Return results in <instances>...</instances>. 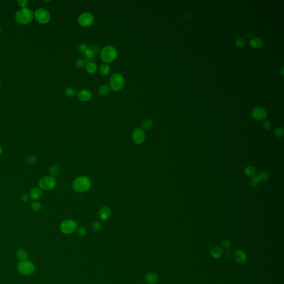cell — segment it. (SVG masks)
I'll return each mask as SVG.
<instances>
[{
	"mask_svg": "<svg viewBox=\"0 0 284 284\" xmlns=\"http://www.w3.org/2000/svg\"><path fill=\"white\" fill-rule=\"evenodd\" d=\"M132 139L136 144H142L145 139V132L144 130L142 128H136L132 133Z\"/></svg>",
	"mask_w": 284,
	"mask_h": 284,
	"instance_id": "30bf717a",
	"label": "cell"
},
{
	"mask_svg": "<svg viewBox=\"0 0 284 284\" xmlns=\"http://www.w3.org/2000/svg\"><path fill=\"white\" fill-rule=\"evenodd\" d=\"M92 96V93L87 89L82 90L78 94V99L82 102L88 101L91 99Z\"/></svg>",
	"mask_w": 284,
	"mask_h": 284,
	"instance_id": "4fadbf2b",
	"label": "cell"
},
{
	"mask_svg": "<svg viewBox=\"0 0 284 284\" xmlns=\"http://www.w3.org/2000/svg\"><path fill=\"white\" fill-rule=\"evenodd\" d=\"M87 48H88L87 45L86 44L83 43V44H81V45L79 46V50L81 52V53H84V52L86 50Z\"/></svg>",
	"mask_w": 284,
	"mask_h": 284,
	"instance_id": "f35d334b",
	"label": "cell"
},
{
	"mask_svg": "<svg viewBox=\"0 0 284 284\" xmlns=\"http://www.w3.org/2000/svg\"><path fill=\"white\" fill-rule=\"evenodd\" d=\"M235 44L237 45V47H242L244 46H245V44H246V42H245V39H243L242 38H240V39H238L236 40V42H235Z\"/></svg>",
	"mask_w": 284,
	"mask_h": 284,
	"instance_id": "d6a6232c",
	"label": "cell"
},
{
	"mask_svg": "<svg viewBox=\"0 0 284 284\" xmlns=\"http://www.w3.org/2000/svg\"><path fill=\"white\" fill-rule=\"evenodd\" d=\"M29 199H30V197L28 195H23L21 197V201H22L23 202H24V203L28 202V201H29Z\"/></svg>",
	"mask_w": 284,
	"mask_h": 284,
	"instance_id": "60d3db41",
	"label": "cell"
},
{
	"mask_svg": "<svg viewBox=\"0 0 284 284\" xmlns=\"http://www.w3.org/2000/svg\"><path fill=\"white\" fill-rule=\"evenodd\" d=\"M18 270L20 273L24 275H30L34 273V265L29 261H22L20 262L17 266Z\"/></svg>",
	"mask_w": 284,
	"mask_h": 284,
	"instance_id": "52a82bcc",
	"label": "cell"
},
{
	"mask_svg": "<svg viewBox=\"0 0 284 284\" xmlns=\"http://www.w3.org/2000/svg\"><path fill=\"white\" fill-rule=\"evenodd\" d=\"M64 93L68 97H73L75 94V89L71 87L67 88L64 91Z\"/></svg>",
	"mask_w": 284,
	"mask_h": 284,
	"instance_id": "83f0119b",
	"label": "cell"
},
{
	"mask_svg": "<svg viewBox=\"0 0 284 284\" xmlns=\"http://www.w3.org/2000/svg\"><path fill=\"white\" fill-rule=\"evenodd\" d=\"M42 204L39 201L34 202L31 205V208L34 212H39L42 209Z\"/></svg>",
	"mask_w": 284,
	"mask_h": 284,
	"instance_id": "f1b7e54d",
	"label": "cell"
},
{
	"mask_svg": "<svg viewBox=\"0 0 284 284\" xmlns=\"http://www.w3.org/2000/svg\"><path fill=\"white\" fill-rule=\"evenodd\" d=\"M258 176L260 181H266L267 179L269 178V175L266 172H262L261 173H259L258 175Z\"/></svg>",
	"mask_w": 284,
	"mask_h": 284,
	"instance_id": "4316f807",
	"label": "cell"
},
{
	"mask_svg": "<svg viewBox=\"0 0 284 284\" xmlns=\"http://www.w3.org/2000/svg\"><path fill=\"white\" fill-rule=\"evenodd\" d=\"M78 22L83 27H89L94 22V17L89 12H84L78 17Z\"/></svg>",
	"mask_w": 284,
	"mask_h": 284,
	"instance_id": "9c48e42d",
	"label": "cell"
},
{
	"mask_svg": "<svg viewBox=\"0 0 284 284\" xmlns=\"http://www.w3.org/2000/svg\"><path fill=\"white\" fill-rule=\"evenodd\" d=\"M34 18V14L28 8H23L16 13L15 18L17 22L25 25L31 22Z\"/></svg>",
	"mask_w": 284,
	"mask_h": 284,
	"instance_id": "7a4b0ae2",
	"label": "cell"
},
{
	"mask_svg": "<svg viewBox=\"0 0 284 284\" xmlns=\"http://www.w3.org/2000/svg\"><path fill=\"white\" fill-rule=\"evenodd\" d=\"M244 173H245V175L247 176L252 178H253L254 176H255L256 170L253 167L248 166V167L245 168Z\"/></svg>",
	"mask_w": 284,
	"mask_h": 284,
	"instance_id": "ffe728a7",
	"label": "cell"
},
{
	"mask_svg": "<svg viewBox=\"0 0 284 284\" xmlns=\"http://www.w3.org/2000/svg\"><path fill=\"white\" fill-rule=\"evenodd\" d=\"M0 35H1V29H0Z\"/></svg>",
	"mask_w": 284,
	"mask_h": 284,
	"instance_id": "7bdbcfd3",
	"label": "cell"
},
{
	"mask_svg": "<svg viewBox=\"0 0 284 284\" xmlns=\"http://www.w3.org/2000/svg\"><path fill=\"white\" fill-rule=\"evenodd\" d=\"M262 125H263V127H264L265 129H269L271 127V123H270L269 121H267V120H265V121H264V122H263Z\"/></svg>",
	"mask_w": 284,
	"mask_h": 284,
	"instance_id": "ab89813d",
	"label": "cell"
},
{
	"mask_svg": "<svg viewBox=\"0 0 284 284\" xmlns=\"http://www.w3.org/2000/svg\"><path fill=\"white\" fill-rule=\"evenodd\" d=\"M42 190L39 188H34L30 191V197L33 200H38L42 197Z\"/></svg>",
	"mask_w": 284,
	"mask_h": 284,
	"instance_id": "9a60e30c",
	"label": "cell"
},
{
	"mask_svg": "<svg viewBox=\"0 0 284 284\" xmlns=\"http://www.w3.org/2000/svg\"><path fill=\"white\" fill-rule=\"evenodd\" d=\"M84 56L86 57L87 59H93L94 57V55H95V53H94L93 51L92 50V49H91V48H88L84 52Z\"/></svg>",
	"mask_w": 284,
	"mask_h": 284,
	"instance_id": "484cf974",
	"label": "cell"
},
{
	"mask_svg": "<svg viewBox=\"0 0 284 284\" xmlns=\"http://www.w3.org/2000/svg\"><path fill=\"white\" fill-rule=\"evenodd\" d=\"M153 121L151 120H146L142 123V128L144 130L150 129L153 125Z\"/></svg>",
	"mask_w": 284,
	"mask_h": 284,
	"instance_id": "d4e9b609",
	"label": "cell"
},
{
	"mask_svg": "<svg viewBox=\"0 0 284 284\" xmlns=\"http://www.w3.org/2000/svg\"><path fill=\"white\" fill-rule=\"evenodd\" d=\"M91 228L94 231H98L101 228L100 223L99 221H95L92 223Z\"/></svg>",
	"mask_w": 284,
	"mask_h": 284,
	"instance_id": "4dcf8cb0",
	"label": "cell"
},
{
	"mask_svg": "<svg viewBox=\"0 0 284 284\" xmlns=\"http://www.w3.org/2000/svg\"><path fill=\"white\" fill-rule=\"evenodd\" d=\"M1 153H2V148H1V147L0 145V155L1 154Z\"/></svg>",
	"mask_w": 284,
	"mask_h": 284,
	"instance_id": "b9f144b4",
	"label": "cell"
},
{
	"mask_svg": "<svg viewBox=\"0 0 284 284\" xmlns=\"http://www.w3.org/2000/svg\"><path fill=\"white\" fill-rule=\"evenodd\" d=\"M39 184L41 189L50 191L56 187V181L52 176H46L40 179Z\"/></svg>",
	"mask_w": 284,
	"mask_h": 284,
	"instance_id": "5b68a950",
	"label": "cell"
},
{
	"mask_svg": "<svg viewBox=\"0 0 284 284\" xmlns=\"http://www.w3.org/2000/svg\"><path fill=\"white\" fill-rule=\"evenodd\" d=\"M124 84V78L119 73H116L112 75L109 81V85L112 90L119 91L122 89Z\"/></svg>",
	"mask_w": 284,
	"mask_h": 284,
	"instance_id": "277c9868",
	"label": "cell"
},
{
	"mask_svg": "<svg viewBox=\"0 0 284 284\" xmlns=\"http://www.w3.org/2000/svg\"><path fill=\"white\" fill-rule=\"evenodd\" d=\"M259 181H259V179L258 176H254L253 178H252V179L251 181V186L252 187H257Z\"/></svg>",
	"mask_w": 284,
	"mask_h": 284,
	"instance_id": "1f68e13d",
	"label": "cell"
},
{
	"mask_svg": "<svg viewBox=\"0 0 284 284\" xmlns=\"http://www.w3.org/2000/svg\"><path fill=\"white\" fill-rule=\"evenodd\" d=\"M91 187V181L88 177L85 176H79L73 182V189L77 192H85L88 190Z\"/></svg>",
	"mask_w": 284,
	"mask_h": 284,
	"instance_id": "6da1fadb",
	"label": "cell"
},
{
	"mask_svg": "<svg viewBox=\"0 0 284 284\" xmlns=\"http://www.w3.org/2000/svg\"><path fill=\"white\" fill-rule=\"evenodd\" d=\"M234 258L235 261L240 264L245 263L246 261V255L241 250H237L235 252Z\"/></svg>",
	"mask_w": 284,
	"mask_h": 284,
	"instance_id": "7c38bea8",
	"label": "cell"
},
{
	"mask_svg": "<svg viewBox=\"0 0 284 284\" xmlns=\"http://www.w3.org/2000/svg\"><path fill=\"white\" fill-rule=\"evenodd\" d=\"M60 229L64 234H71L77 229V224L74 220H65L62 223Z\"/></svg>",
	"mask_w": 284,
	"mask_h": 284,
	"instance_id": "ba28073f",
	"label": "cell"
},
{
	"mask_svg": "<svg viewBox=\"0 0 284 284\" xmlns=\"http://www.w3.org/2000/svg\"><path fill=\"white\" fill-rule=\"evenodd\" d=\"M145 280L148 284H154L158 280V276L155 273H149L145 276Z\"/></svg>",
	"mask_w": 284,
	"mask_h": 284,
	"instance_id": "2e32d148",
	"label": "cell"
},
{
	"mask_svg": "<svg viewBox=\"0 0 284 284\" xmlns=\"http://www.w3.org/2000/svg\"><path fill=\"white\" fill-rule=\"evenodd\" d=\"M109 92H110L109 87L107 85H105V84L101 86L98 89L99 94L102 95H108Z\"/></svg>",
	"mask_w": 284,
	"mask_h": 284,
	"instance_id": "603a6c76",
	"label": "cell"
},
{
	"mask_svg": "<svg viewBox=\"0 0 284 284\" xmlns=\"http://www.w3.org/2000/svg\"><path fill=\"white\" fill-rule=\"evenodd\" d=\"M267 116V112L264 109L258 107L254 109L252 111V116L258 120H264Z\"/></svg>",
	"mask_w": 284,
	"mask_h": 284,
	"instance_id": "8fae6325",
	"label": "cell"
},
{
	"mask_svg": "<svg viewBox=\"0 0 284 284\" xmlns=\"http://www.w3.org/2000/svg\"><path fill=\"white\" fill-rule=\"evenodd\" d=\"M50 173L51 176L53 177L57 176L59 175V173H60V168L57 165H53L51 168L50 169Z\"/></svg>",
	"mask_w": 284,
	"mask_h": 284,
	"instance_id": "cb8c5ba5",
	"label": "cell"
},
{
	"mask_svg": "<svg viewBox=\"0 0 284 284\" xmlns=\"http://www.w3.org/2000/svg\"><path fill=\"white\" fill-rule=\"evenodd\" d=\"M27 161L28 163H30V164H34V163H36L37 159L35 156H28V158H27Z\"/></svg>",
	"mask_w": 284,
	"mask_h": 284,
	"instance_id": "74e56055",
	"label": "cell"
},
{
	"mask_svg": "<svg viewBox=\"0 0 284 284\" xmlns=\"http://www.w3.org/2000/svg\"><path fill=\"white\" fill-rule=\"evenodd\" d=\"M0 86H1V82H0Z\"/></svg>",
	"mask_w": 284,
	"mask_h": 284,
	"instance_id": "ee69618b",
	"label": "cell"
},
{
	"mask_svg": "<svg viewBox=\"0 0 284 284\" xmlns=\"http://www.w3.org/2000/svg\"><path fill=\"white\" fill-rule=\"evenodd\" d=\"M77 232H78V234L80 236L83 237V236H85L86 235L87 230L85 228L81 226V227L78 228V229H77Z\"/></svg>",
	"mask_w": 284,
	"mask_h": 284,
	"instance_id": "836d02e7",
	"label": "cell"
},
{
	"mask_svg": "<svg viewBox=\"0 0 284 284\" xmlns=\"http://www.w3.org/2000/svg\"><path fill=\"white\" fill-rule=\"evenodd\" d=\"M117 51L115 48L108 46L103 48L100 52V58L106 63H111L117 58Z\"/></svg>",
	"mask_w": 284,
	"mask_h": 284,
	"instance_id": "3957f363",
	"label": "cell"
},
{
	"mask_svg": "<svg viewBox=\"0 0 284 284\" xmlns=\"http://www.w3.org/2000/svg\"><path fill=\"white\" fill-rule=\"evenodd\" d=\"M223 248L225 249H228L231 246V242L228 240H224L222 243Z\"/></svg>",
	"mask_w": 284,
	"mask_h": 284,
	"instance_id": "d590c367",
	"label": "cell"
},
{
	"mask_svg": "<svg viewBox=\"0 0 284 284\" xmlns=\"http://www.w3.org/2000/svg\"><path fill=\"white\" fill-rule=\"evenodd\" d=\"M86 69L87 72L93 75L96 72L97 70V66L95 63L91 61L88 62L86 64Z\"/></svg>",
	"mask_w": 284,
	"mask_h": 284,
	"instance_id": "ac0fdd59",
	"label": "cell"
},
{
	"mask_svg": "<svg viewBox=\"0 0 284 284\" xmlns=\"http://www.w3.org/2000/svg\"><path fill=\"white\" fill-rule=\"evenodd\" d=\"M275 134L276 136H278V137L282 136L283 134H284V129H283V128H277L275 131Z\"/></svg>",
	"mask_w": 284,
	"mask_h": 284,
	"instance_id": "e575fe53",
	"label": "cell"
},
{
	"mask_svg": "<svg viewBox=\"0 0 284 284\" xmlns=\"http://www.w3.org/2000/svg\"><path fill=\"white\" fill-rule=\"evenodd\" d=\"M17 3H18L20 6H21L23 9V8H26V6L28 5V1H26V0H20L17 1Z\"/></svg>",
	"mask_w": 284,
	"mask_h": 284,
	"instance_id": "8d00e7d4",
	"label": "cell"
},
{
	"mask_svg": "<svg viewBox=\"0 0 284 284\" xmlns=\"http://www.w3.org/2000/svg\"><path fill=\"white\" fill-rule=\"evenodd\" d=\"M34 17L37 21L41 24L47 23L51 19L50 13L46 9H38L34 13Z\"/></svg>",
	"mask_w": 284,
	"mask_h": 284,
	"instance_id": "8992f818",
	"label": "cell"
},
{
	"mask_svg": "<svg viewBox=\"0 0 284 284\" xmlns=\"http://www.w3.org/2000/svg\"><path fill=\"white\" fill-rule=\"evenodd\" d=\"M262 39L258 37H255L251 40L250 46L255 49H258L262 47Z\"/></svg>",
	"mask_w": 284,
	"mask_h": 284,
	"instance_id": "d6986e66",
	"label": "cell"
},
{
	"mask_svg": "<svg viewBox=\"0 0 284 284\" xmlns=\"http://www.w3.org/2000/svg\"><path fill=\"white\" fill-rule=\"evenodd\" d=\"M110 67L108 64H103L99 68V73L102 75H107L110 72Z\"/></svg>",
	"mask_w": 284,
	"mask_h": 284,
	"instance_id": "44dd1931",
	"label": "cell"
},
{
	"mask_svg": "<svg viewBox=\"0 0 284 284\" xmlns=\"http://www.w3.org/2000/svg\"><path fill=\"white\" fill-rule=\"evenodd\" d=\"M99 216L101 220H108L111 216V209L106 206L102 208L99 211Z\"/></svg>",
	"mask_w": 284,
	"mask_h": 284,
	"instance_id": "5bb4252c",
	"label": "cell"
},
{
	"mask_svg": "<svg viewBox=\"0 0 284 284\" xmlns=\"http://www.w3.org/2000/svg\"><path fill=\"white\" fill-rule=\"evenodd\" d=\"M16 255H17V258L21 260L22 262L27 260V259L28 258L27 254L25 251L23 250H19L17 251Z\"/></svg>",
	"mask_w": 284,
	"mask_h": 284,
	"instance_id": "7402d4cb",
	"label": "cell"
},
{
	"mask_svg": "<svg viewBox=\"0 0 284 284\" xmlns=\"http://www.w3.org/2000/svg\"><path fill=\"white\" fill-rule=\"evenodd\" d=\"M223 250L217 246H215L212 248V250L210 251V254L213 258L215 259H218L220 258L221 255H223Z\"/></svg>",
	"mask_w": 284,
	"mask_h": 284,
	"instance_id": "e0dca14e",
	"label": "cell"
},
{
	"mask_svg": "<svg viewBox=\"0 0 284 284\" xmlns=\"http://www.w3.org/2000/svg\"><path fill=\"white\" fill-rule=\"evenodd\" d=\"M86 61L83 59H77L76 61H75V66H76V67H78V68H83L84 66V65L86 64Z\"/></svg>",
	"mask_w": 284,
	"mask_h": 284,
	"instance_id": "f546056e",
	"label": "cell"
}]
</instances>
